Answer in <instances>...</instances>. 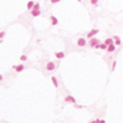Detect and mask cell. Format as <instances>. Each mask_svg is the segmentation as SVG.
Here are the masks:
<instances>
[{
  "instance_id": "6da1fadb",
  "label": "cell",
  "mask_w": 123,
  "mask_h": 123,
  "mask_svg": "<svg viewBox=\"0 0 123 123\" xmlns=\"http://www.w3.org/2000/svg\"><path fill=\"white\" fill-rule=\"evenodd\" d=\"M44 69H45L46 72H56V69H57V64H56L54 61H46Z\"/></svg>"
},
{
  "instance_id": "7a4b0ae2",
  "label": "cell",
  "mask_w": 123,
  "mask_h": 123,
  "mask_svg": "<svg viewBox=\"0 0 123 123\" xmlns=\"http://www.w3.org/2000/svg\"><path fill=\"white\" fill-rule=\"evenodd\" d=\"M98 33H99V29H98V28H93L91 31H89V33L86 34V37H85V38H86V40H87V38L90 40V38L95 37V36H97Z\"/></svg>"
},
{
  "instance_id": "3957f363",
  "label": "cell",
  "mask_w": 123,
  "mask_h": 123,
  "mask_svg": "<svg viewBox=\"0 0 123 123\" xmlns=\"http://www.w3.org/2000/svg\"><path fill=\"white\" fill-rule=\"evenodd\" d=\"M64 102L70 103V105H75V103H77V99H75L73 95H65V97H64Z\"/></svg>"
},
{
  "instance_id": "277c9868",
  "label": "cell",
  "mask_w": 123,
  "mask_h": 123,
  "mask_svg": "<svg viewBox=\"0 0 123 123\" xmlns=\"http://www.w3.org/2000/svg\"><path fill=\"white\" fill-rule=\"evenodd\" d=\"M75 44H77V46H80V48H85L86 44H87V41H86L85 37H80V38H77Z\"/></svg>"
},
{
  "instance_id": "5b68a950",
  "label": "cell",
  "mask_w": 123,
  "mask_h": 123,
  "mask_svg": "<svg viewBox=\"0 0 123 123\" xmlns=\"http://www.w3.org/2000/svg\"><path fill=\"white\" fill-rule=\"evenodd\" d=\"M12 69H13L16 73H21L23 70H25V66L23 64H19V65H12Z\"/></svg>"
},
{
  "instance_id": "8992f818",
  "label": "cell",
  "mask_w": 123,
  "mask_h": 123,
  "mask_svg": "<svg viewBox=\"0 0 123 123\" xmlns=\"http://www.w3.org/2000/svg\"><path fill=\"white\" fill-rule=\"evenodd\" d=\"M49 21H50V25H58V19L54 15H49Z\"/></svg>"
},
{
  "instance_id": "52a82bcc",
  "label": "cell",
  "mask_w": 123,
  "mask_h": 123,
  "mask_svg": "<svg viewBox=\"0 0 123 123\" xmlns=\"http://www.w3.org/2000/svg\"><path fill=\"white\" fill-rule=\"evenodd\" d=\"M65 56H66V53H65V52H62V50L54 52V57L57 58V60H62V58H65Z\"/></svg>"
},
{
  "instance_id": "ba28073f",
  "label": "cell",
  "mask_w": 123,
  "mask_h": 123,
  "mask_svg": "<svg viewBox=\"0 0 123 123\" xmlns=\"http://www.w3.org/2000/svg\"><path fill=\"white\" fill-rule=\"evenodd\" d=\"M97 44H99V40H98L97 37H93V38H90V40H89V46H90V48H94Z\"/></svg>"
},
{
  "instance_id": "9c48e42d",
  "label": "cell",
  "mask_w": 123,
  "mask_h": 123,
  "mask_svg": "<svg viewBox=\"0 0 123 123\" xmlns=\"http://www.w3.org/2000/svg\"><path fill=\"white\" fill-rule=\"evenodd\" d=\"M50 81H52V83H53V86H54L56 89H58V86H60V83H58V78L56 77V75H52Z\"/></svg>"
},
{
  "instance_id": "30bf717a",
  "label": "cell",
  "mask_w": 123,
  "mask_h": 123,
  "mask_svg": "<svg viewBox=\"0 0 123 123\" xmlns=\"http://www.w3.org/2000/svg\"><path fill=\"white\" fill-rule=\"evenodd\" d=\"M41 15V9H31V16L32 17H38Z\"/></svg>"
},
{
  "instance_id": "8fae6325",
  "label": "cell",
  "mask_w": 123,
  "mask_h": 123,
  "mask_svg": "<svg viewBox=\"0 0 123 123\" xmlns=\"http://www.w3.org/2000/svg\"><path fill=\"white\" fill-rule=\"evenodd\" d=\"M112 40H114V45L115 46H119L120 44H122V40H120L119 36H114V37H112Z\"/></svg>"
},
{
  "instance_id": "7c38bea8",
  "label": "cell",
  "mask_w": 123,
  "mask_h": 123,
  "mask_svg": "<svg viewBox=\"0 0 123 123\" xmlns=\"http://www.w3.org/2000/svg\"><path fill=\"white\" fill-rule=\"evenodd\" d=\"M115 50H117V46H115L114 44L109 45V46H107V49H106V52H107V53H114Z\"/></svg>"
},
{
  "instance_id": "4fadbf2b",
  "label": "cell",
  "mask_w": 123,
  "mask_h": 123,
  "mask_svg": "<svg viewBox=\"0 0 123 123\" xmlns=\"http://www.w3.org/2000/svg\"><path fill=\"white\" fill-rule=\"evenodd\" d=\"M103 44L105 45H111V44H114V40H112V37H107V38H105V41H103Z\"/></svg>"
},
{
  "instance_id": "5bb4252c",
  "label": "cell",
  "mask_w": 123,
  "mask_h": 123,
  "mask_svg": "<svg viewBox=\"0 0 123 123\" xmlns=\"http://www.w3.org/2000/svg\"><path fill=\"white\" fill-rule=\"evenodd\" d=\"M27 60H28V56H27V54H21L20 57H19V61H20L21 64H23V62H25Z\"/></svg>"
},
{
  "instance_id": "9a60e30c",
  "label": "cell",
  "mask_w": 123,
  "mask_h": 123,
  "mask_svg": "<svg viewBox=\"0 0 123 123\" xmlns=\"http://www.w3.org/2000/svg\"><path fill=\"white\" fill-rule=\"evenodd\" d=\"M33 5H34V3L32 1V0H29L28 3H27V9H29V11H31V9L33 8Z\"/></svg>"
},
{
  "instance_id": "2e32d148",
  "label": "cell",
  "mask_w": 123,
  "mask_h": 123,
  "mask_svg": "<svg viewBox=\"0 0 123 123\" xmlns=\"http://www.w3.org/2000/svg\"><path fill=\"white\" fill-rule=\"evenodd\" d=\"M98 3H99V0H90V4L93 7H98Z\"/></svg>"
},
{
  "instance_id": "e0dca14e",
  "label": "cell",
  "mask_w": 123,
  "mask_h": 123,
  "mask_svg": "<svg viewBox=\"0 0 123 123\" xmlns=\"http://www.w3.org/2000/svg\"><path fill=\"white\" fill-rule=\"evenodd\" d=\"M4 36H5V31H0V43L4 40Z\"/></svg>"
},
{
  "instance_id": "ac0fdd59",
  "label": "cell",
  "mask_w": 123,
  "mask_h": 123,
  "mask_svg": "<svg viewBox=\"0 0 123 123\" xmlns=\"http://www.w3.org/2000/svg\"><path fill=\"white\" fill-rule=\"evenodd\" d=\"M115 68H117V60H114V61H112V65H111V72H114V70H115Z\"/></svg>"
},
{
  "instance_id": "d6986e66",
  "label": "cell",
  "mask_w": 123,
  "mask_h": 123,
  "mask_svg": "<svg viewBox=\"0 0 123 123\" xmlns=\"http://www.w3.org/2000/svg\"><path fill=\"white\" fill-rule=\"evenodd\" d=\"M32 9H41L40 3H34V5H33V8H32Z\"/></svg>"
},
{
  "instance_id": "ffe728a7",
  "label": "cell",
  "mask_w": 123,
  "mask_h": 123,
  "mask_svg": "<svg viewBox=\"0 0 123 123\" xmlns=\"http://www.w3.org/2000/svg\"><path fill=\"white\" fill-rule=\"evenodd\" d=\"M61 0H50V3L52 4H57V3H60Z\"/></svg>"
},
{
  "instance_id": "44dd1931",
  "label": "cell",
  "mask_w": 123,
  "mask_h": 123,
  "mask_svg": "<svg viewBox=\"0 0 123 123\" xmlns=\"http://www.w3.org/2000/svg\"><path fill=\"white\" fill-rule=\"evenodd\" d=\"M97 123H106L105 119H97Z\"/></svg>"
},
{
  "instance_id": "7402d4cb",
  "label": "cell",
  "mask_w": 123,
  "mask_h": 123,
  "mask_svg": "<svg viewBox=\"0 0 123 123\" xmlns=\"http://www.w3.org/2000/svg\"><path fill=\"white\" fill-rule=\"evenodd\" d=\"M3 80H4V75H3V74H0V82H1Z\"/></svg>"
},
{
  "instance_id": "603a6c76",
  "label": "cell",
  "mask_w": 123,
  "mask_h": 123,
  "mask_svg": "<svg viewBox=\"0 0 123 123\" xmlns=\"http://www.w3.org/2000/svg\"><path fill=\"white\" fill-rule=\"evenodd\" d=\"M89 123H97V119H94V120H90Z\"/></svg>"
},
{
  "instance_id": "cb8c5ba5",
  "label": "cell",
  "mask_w": 123,
  "mask_h": 123,
  "mask_svg": "<svg viewBox=\"0 0 123 123\" xmlns=\"http://www.w3.org/2000/svg\"><path fill=\"white\" fill-rule=\"evenodd\" d=\"M77 1H82V0H77Z\"/></svg>"
}]
</instances>
